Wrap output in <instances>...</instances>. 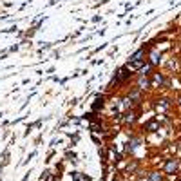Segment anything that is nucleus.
Returning <instances> with one entry per match:
<instances>
[{"instance_id":"1","label":"nucleus","mask_w":181,"mask_h":181,"mask_svg":"<svg viewBox=\"0 0 181 181\" xmlns=\"http://www.w3.org/2000/svg\"><path fill=\"white\" fill-rule=\"evenodd\" d=\"M176 167H178V161L176 160H170L169 163H167V167H165V170L169 172V174H172V172L176 170Z\"/></svg>"},{"instance_id":"2","label":"nucleus","mask_w":181,"mask_h":181,"mask_svg":"<svg viewBox=\"0 0 181 181\" xmlns=\"http://www.w3.org/2000/svg\"><path fill=\"white\" fill-rule=\"evenodd\" d=\"M156 107H158V111H165L169 107V103H167V100H161V103H158Z\"/></svg>"},{"instance_id":"3","label":"nucleus","mask_w":181,"mask_h":181,"mask_svg":"<svg viewBox=\"0 0 181 181\" xmlns=\"http://www.w3.org/2000/svg\"><path fill=\"white\" fill-rule=\"evenodd\" d=\"M150 181H161V174H158V172H152V174H150Z\"/></svg>"},{"instance_id":"4","label":"nucleus","mask_w":181,"mask_h":181,"mask_svg":"<svg viewBox=\"0 0 181 181\" xmlns=\"http://www.w3.org/2000/svg\"><path fill=\"white\" fill-rule=\"evenodd\" d=\"M158 60H160V58H158V53H152V54H150V64H156Z\"/></svg>"},{"instance_id":"5","label":"nucleus","mask_w":181,"mask_h":181,"mask_svg":"<svg viewBox=\"0 0 181 181\" xmlns=\"http://www.w3.org/2000/svg\"><path fill=\"white\" fill-rule=\"evenodd\" d=\"M125 121H127V123H130V121H134V114H132V112H129V114H127V118H125Z\"/></svg>"},{"instance_id":"6","label":"nucleus","mask_w":181,"mask_h":181,"mask_svg":"<svg viewBox=\"0 0 181 181\" xmlns=\"http://www.w3.org/2000/svg\"><path fill=\"white\" fill-rule=\"evenodd\" d=\"M158 127V123H154V121H152V123H149V125H147V129H149V130H154V129Z\"/></svg>"},{"instance_id":"7","label":"nucleus","mask_w":181,"mask_h":181,"mask_svg":"<svg viewBox=\"0 0 181 181\" xmlns=\"http://www.w3.org/2000/svg\"><path fill=\"white\" fill-rule=\"evenodd\" d=\"M149 85V82H147V80H143V78H141V80H139V87H147Z\"/></svg>"}]
</instances>
